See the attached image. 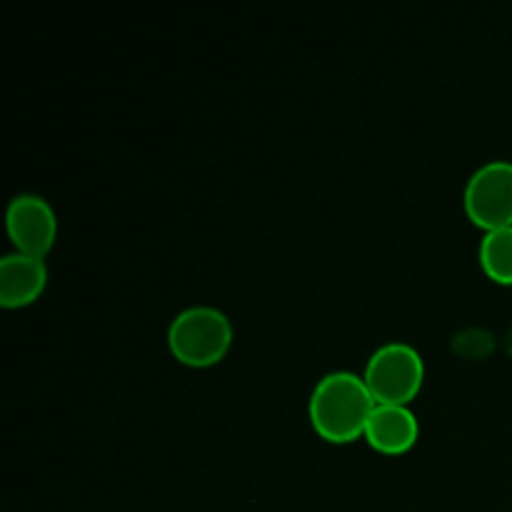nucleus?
Segmentation results:
<instances>
[{
    "label": "nucleus",
    "mask_w": 512,
    "mask_h": 512,
    "mask_svg": "<svg viewBox=\"0 0 512 512\" xmlns=\"http://www.w3.org/2000/svg\"><path fill=\"white\" fill-rule=\"evenodd\" d=\"M375 398L363 375L353 370H330L308 400V415L315 433L328 443H353L365 433Z\"/></svg>",
    "instance_id": "f257e3e1"
},
{
    "label": "nucleus",
    "mask_w": 512,
    "mask_h": 512,
    "mask_svg": "<svg viewBox=\"0 0 512 512\" xmlns=\"http://www.w3.org/2000/svg\"><path fill=\"white\" fill-rule=\"evenodd\" d=\"M233 343V323L215 305L195 303L180 310L168 325V348L190 368L220 363Z\"/></svg>",
    "instance_id": "f03ea898"
},
{
    "label": "nucleus",
    "mask_w": 512,
    "mask_h": 512,
    "mask_svg": "<svg viewBox=\"0 0 512 512\" xmlns=\"http://www.w3.org/2000/svg\"><path fill=\"white\" fill-rule=\"evenodd\" d=\"M363 378L375 403L408 405L420 393L425 380V360L415 345L388 340L368 358Z\"/></svg>",
    "instance_id": "7ed1b4c3"
},
{
    "label": "nucleus",
    "mask_w": 512,
    "mask_h": 512,
    "mask_svg": "<svg viewBox=\"0 0 512 512\" xmlns=\"http://www.w3.org/2000/svg\"><path fill=\"white\" fill-rule=\"evenodd\" d=\"M463 208L483 230L512 225V160H488L475 168L465 183Z\"/></svg>",
    "instance_id": "20e7f679"
},
{
    "label": "nucleus",
    "mask_w": 512,
    "mask_h": 512,
    "mask_svg": "<svg viewBox=\"0 0 512 512\" xmlns=\"http://www.w3.org/2000/svg\"><path fill=\"white\" fill-rule=\"evenodd\" d=\"M5 228L15 250L45 258L58 238V215L43 195L20 193L8 203Z\"/></svg>",
    "instance_id": "39448f33"
},
{
    "label": "nucleus",
    "mask_w": 512,
    "mask_h": 512,
    "mask_svg": "<svg viewBox=\"0 0 512 512\" xmlns=\"http://www.w3.org/2000/svg\"><path fill=\"white\" fill-rule=\"evenodd\" d=\"M418 435L420 420L410 410V405L375 403L368 425H365L363 438L380 453L400 455L408 453L418 443Z\"/></svg>",
    "instance_id": "423d86ee"
},
{
    "label": "nucleus",
    "mask_w": 512,
    "mask_h": 512,
    "mask_svg": "<svg viewBox=\"0 0 512 512\" xmlns=\"http://www.w3.org/2000/svg\"><path fill=\"white\" fill-rule=\"evenodd\" d=\"M48 285V265L38 255L5 253L0 258V305L23 308L35 303Z\"/></svg>",
    "instance_id": "0eeeda50"
},
{
    "label": "nucleus",
    "mask_w": 512,
    "mask_h": 512,
    "mask_svg": "<svg viewBox=\"0 0 512 512\" xmlns=\"http://www.w3.org/2000/svg\"><path fill=\"white\" fill-rule=\"evenodd\" d=\"M478 260L490 280L500 285H512V225L485 230L478 248Z\"/></svg>",
    "instance_id": "6e6552de"
},
{
    "label": "nucleus",
    "mask_w": 512,
    "mask_h": 512,
    "mask_svg": "<svg viewBox=\"0 0 512 512\" xmlns=\"http://www.w3.org/2000/svg\"><path fill=\"white\" fill-rule=\"evenodd\" d=\"M458 350H463V353H470V355H485L490 348H493V335L488 333V330H480V328H473V330H465V333L458 335Z\"/></svg>",
    "instance_id": "1a4fd4ad"
},
{
    "label": "nucleus",
    "mask_w": 512,
    "mask_h": 512,
    "mask_svg": "<svg viewBox=\"0 0 512 512\" xmlns=\"http://www.w3.org/2000/svg\"><path fill=\"white\" fill-rule=\"evenodd\" d=\"M505 345H508V350L512 353V328L508 330V338H505Z\"/></svg>",
    "instance_id": "9d476101"
}]
</instances>
